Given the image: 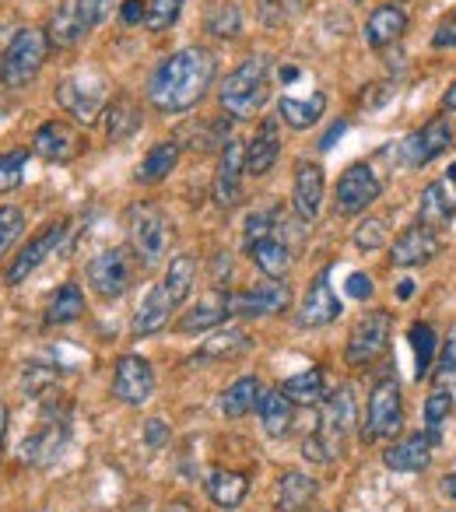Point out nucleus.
Instances as JSON below:
<instances>
[{
  "label": "nucleus",
  "mask_w": 456,
  "mask_h": 512,
  "mask_svg": "<svg viewBox=\"0 0 456 512\" xmlns=\"http://www.w3.org/2000/svg\"><path fill=\"white\" fill-rule=\"evenodd\" d=\"M113 4L116 0H71L67 8H60L57 15H53L50 32H46V36H50V46H57V50H71V46L81 43L95 25L106 22L109 11H113Z\"/></svg>",
  "instance_id": "nucleus-5"
},
{
  "label": "nucleus",
  "mask_w": 456,
  "mask_h": 512,
  "mask_svg": "<svg viewBox=\"0 0 456 512\" xmlns=\"http://www.w3.org/2000/svg\"><path fill=\"white\" fill-rule=\"evenodd\" d=\"M144 442H148V449H162L169 442V425L162 418H148L144 421Z\"/></svg>",
  "instance_id": "nucleus-49"
},
{
  "label": "nucleus",
  "mask_w": 456,
  "mask_h": 512,
  "mask_svg": "<svg viewBox=\"0 0 456 512\" xmlns=\"http://www.w3.org/2000/svg\"><path fill=\"white\" fill-rule=\"evenodd\" d=\"M271 235V214L267 211H253L250 218H246V249L253 246V242L267 239Z\"/></svg>",
  "instance_id": "nucleus-48"
},
{
  "label": "nucleus",
  "mask_w": 456,
  "mask_h": 512,
  "mask_svg": "<svg viewBox=\"0 0 456 512\" xmlns=\"http://www.w3.org/2000/svg\"><path fill=\"white\" fill-rule=\"evenodd\" d=\"M134 271H137V256H130L127 249L113 246L102 249L99 256L88 260V285L99 299H120L130 285H134Z\"/></svg>",
  "instance_id": "nucleus-8"
},
{
  "label": "nucleus",
  "mask_w": 456,
  "mask_h": 512,
  "mask_svg": "<svg viewBox=\"0 0 456 512\" xmlns=\"http://www.w3.org/2000/svg\"><path fill=\"white\" fill-rule=\"evenodd\" d=\"M453 144V127H449L446 120H428L421 130H414L411 137H407L404 144H400V155H404V165H411V169H421V165H428L432 158H439L442 151Z\"/></svg>",
  "instance_id": "nucleus-16"
},
{
  "label": "nucleus",
  "mask_w": 456,
  "mask_h": 512,
  "mask_svg": "<svg viewBox=\"0 0 456 512\" xmlns=\"http://www.w3.org/2000/svg\"><path fill=\"white\" fill-rule=\"evenodd\" d=\"M449 411H453V397H449L446 390H435V393H428V400H425V425H428V432H439V425L449 418Z\"/></svg>",
  "instance_id": "nucleus-45"
},
{
  "label": "nucleus",
  "mask_w": 456,
  "mask_h": 512,
  "mask_svg": "<svg viewBox=\"0 0 456 512\" xmlns=\"http://www.w3.org/2000/svg\"><path fill=\"white\" fill-rule=\"evenodd\" d=\"M435 383H439V390L449 383H456V327L449 330V341L442 344L439 365H435Z\"/></svg>",
  "instance_id": "nucleus-47"
},
{
  "label": "nucleus",
  "mask_w": 456,
  "mask_h": 512,
  "mask_svg": "<svg viewBox=\"0 0 456 512\" xmlns=\"http://www.w3.org/2000/svg\"><path fill=\"white\" fill-rule=\"evenodd\" d=\"M155 393V369L148 358L141 355H123L113 369V397L127 407H141Z\"/></svg>",
  "instance_id": "nucleus-12"
},
{
  "label": "nucleus",
  "mask_w": 456,
  "mask_h": 512,
  "mask_svg": "<svg viewBox=\"0 0 456 512\" xmlns=\"http://www.w3.org/2000/svg\"><path fill=\"white\" fill-rule=\"evenodd\" d=\"M81 313H85V295H81V288L64 285L50 299V306H46V323H50V327H64V323L81 320Z\"/></svg>",
  "instance_id": "nucleus-39"
},
{
  "label": "nucleus",
  "mask_w": 456,
  "mask_h": 512,
  "mask_svg": "<svg viewBox=\"0 0 456 512\" xmlns=\"http://www.w3.org/2000/svg\"><path fill=\"white\" fill-rule=\"evenodd\" d=\"M348 295L351 299H369L372 295V278L369 274H362V271H355V274H348Z\"/></svg>",
  "instance_id": "nucleus-51"
},
{
  "label": "nucleus",
  "mask_w": 456,
  "mask_h": 512,
  "mask_svg": "<svg viewBox=\"0 0 456 512\" xmlns=\"http://www.w3.org/2000/svg\"><path fill=\"white\" fill-rule=\"evenodd\" d=\"M207 32L218 39H236L243 32V11H239L236 0H221L214 4L211 15H207Z\"/></svg>",
  "instance_id": "nucleus-41"
},
{
  "label": "nucleus",
  "mask_w": 456,
  "mask_h": 512,
  "mask_svg": "<svg viewBox=\"0 0 456 512\" xmlns=\"http://www.w3.org/2000/svg\"><path fill=\"white\" fill-rule=\"evenodd\" d=\"M46 57H50V36L43 29H18L8 50L0 53V85L25 88L43 71Z\"/></svg>",
  "instance_id": "nucleus-3"
},
{
  "label": "nucleus",
  "mask_w": 456,
  "mask_h": 512,
  "mask_svg": "<svg viewBox=\"0 0 456 512\" xmlns=\"http://www.w3.org/2000/svg\"><path fill=\"white\" fill-rule=\"evenodd\" d=\"M397 295H400V299H411V295H414V281H411V278H404V281H400Z\"/></svg>",
  "instance_id": "nucleus-54"
},
{
  "label": "nucleus",
  "mask_w": 456,
  "mask_h": 512,
  "mask_svg": "<svg viewBox=\"0 0 456 512\" xmlns=\"http://www.w3.org/2000/svg\"><path fill=\"white\" fill-rule=\"evenodd\" d=\"M64 439H67V425H64V421H57V425H43L36 435H32V439H25V446H22L25 460H32V463H50L53 456L60 453Z\"/></svg>",
  "instance_id": "nucleus-37"
},
{
  "label": "nucleus",
  "mask_w": 456,
  "mask_h": 512,
  "mask_svg": "<svg viewBox=\"0 0 456 512\" xmlns=\"http://www.w3.org/2000/svg\"><path fill=\"white\" fill-rule=\"evenodd\" d=\"M253 337L246 334L243 327H225L221 334H214L211 341H204L200 344V351L197 355L200 358H239V355H246V351H253Z\"/></svg>",
  "instance_id": "nucleus-36"
},
{
  "label": "nucleus",
  "mask_w": 456,
  "mask_h": 512,
  "mask_svg": "<svg viewBox=\"0 0 456 512\" xmlns=\"http://www.w3.org/2000/svg\"><path fill=\"white\" fill-rule=\"evenodd\" d=\"M390 337H393V316L386 313V309H372V313H365L362 320L351 327L344 358H348L351 369H365V365L379 362V358L386 355Z\"/></svg>",
  "instance_id": "nucleus-7"
},
{
  "label": "nucleus",
  "mask_w": 456,
  "mask_h": 512,
  "mask_svg": "<svg viewBox=\"0 0 456 512\" xmlns=\"http://www.w3.org/2000/svg\"><path fill=\"white\" fill-rule=\"evenodd\" d=\"M246 491H250V481H246V474H239V470H214V474L207 477V495H211V502L218 505V509H239Z\"/></svg>",
  "instance_id": "nucleus-32"
},
{
  "label": "nucleus",
  "mask_w": 456,
  "mask_h": 512,
  "mask_svg": "<svg viewBox=\"0 0 456 512\" xmlns=\"http://www.w3.org/2000/svg\"><path fill=\"white\" fill-rule=\"evenodd\" d=\"M432 442H435L432 432L428 435L414 432V435H407V439L393 442V446L383 453V467L393 470V474H414V470H425L428 460H432Z\"/></svg>",
  "instance_id": "nucleus-22"
},
{
  "label": "nucleus",
  "mask_w": 456,
  "mask_h": 512,
  "mask_svg": "<svg viewBox=\"0 0 456 512\" xmlns=\"http://www.w3.org/2000/svg\"><path fill=\"white\" fill-rule=\"evenodd\" d=\"M379 193H383V183H379V176L372 172V165L365 162H355L344 169V176L337 179V214H344V218H355V214H362L369 204H376Z\"/></svg>",
  "instance_id": "nucleus-10"
},
{
  "label": "nucleus",
  "mask_w": 456,
  "mask_h": 512,
  "mask_svg": "<svg viewBox=\"0 0 456 512\" xmlns=\"http://www.w3.org/2000/svg\"><path fill=\"white\" fill-rule=\"evenodd\" d=\"M281 116H267L260 123V130L253 134V141L246 144V176L260 179L278 165L281 158V127H278Z\"/></svg>",
  "instance_id": "nucleus-20"
},
{
  "label": "nucleus",
  "mask_w": 456,
  "mask_h": 512,
  "mask_svg": "<svg viewBox=\"0 0 456 512\" xmlns=\"http://www.w3.org/2000/svg\"><path fill=\"white\" fill-rule=\"evenodd\" d=\"M141 123H144V113H141V106H137L134 95H116V99L106 106V137L113 144L134 137L137 130H141Z\"/></svg>",
  "instance_id": "nucleus-26"
},
{
  "label": "nucleus",
  "mask_w": 456,
  "mask_h": 512,
  "mask_svg": "<svg viewBox=\"0 0 456 512\" xmlns=\"http://www.w3.org/2000/svg\"><path fill=\"white\" fill-rule=\"evenodd\" d=\"M442 239L435 232H428L425 225H414L407 232H400L390 246V264L393 267H421L432 256H439Z\"/></svg>",
  "instance_id": "nucleus-19"
},
{
  "label": "nucleus",
  "mask_w": 456,
  "mask_h": 512,
  "mask_svg": "<svg viewBox=\"0 0 456 512\" xmlns=\"http://www.w3.org/2000/svg\"><path fill=\"white\" fill-rule=\"evenodd\" d=\"M22 228H25L22 207H0V256L8 253L11 242L22 235Z\"/></svg>",
  "instance_id": "nucleus-44"
},
{
  "label": "nucleus",
  "mask_w": 456,
  "mask_h": 512,
  "mask_svg": "<svg viewBox=\"0 0 456 512\" xmlns=\"http://www.w3.org/2000/svg\"><path fill=\"white\" fill-rule=\"evenodd\" d=\"M225 320H228V295L221 292V288H211V292L179 320V330H183V334H204V330L218 327V323H225Z\"/></svg>",
  "instance_id": "nucleus-25"
},
{
  "label": "nucleus",
  "mask_w": 456,
  "mask_h": 512,
  "mask_svg": "<svg viewBox=\"0 0 456 512\" xmlns=\"http://www.w3.org/2000/svg\"><path fill=\"white\" fill-rule=\"evenodd\" d=\"M432 46H435V50H446V46L453 50V46H456V18H446V22L435 29Z\"/></svg>",
  "instance_id": "nucleus-52"
},
{
  "label": "nucleus",
  "mask_w": 456,
  "mask_h": 512,
  "mask_svg": "<svg viewBox=\"0 0 456 512\" xmlns=\"http://www.w3.org/2000/svg\"><path fill=\"white\" fill-rule=\"evenodd\" d=\"M407 32V15L397 8V4H383V8H376L369 15V22H365V43L372 46V50H383V46H393L400 36Z\"/></svg>",
  "instance_id": "nucleus-24"
},
{
  "label": "nucleus",
  "mask_w": 456,
  "mask_h": 512,
  "mask_svg": "<svg viewBox=\"0 0 456 512\" xmlns=\"http://www.w3.org/2000/svg\"><path fill=\"white\" fill-rule=\"evenodd\" d=\"M67 232H71V221H53V225H46L43 232H39L36 239H32L29 246L15 256V264L8 267L4 281L15 288V285H22L25 278H32V274H36L50 256H57V249L64 246V239H67Z\"/></svg>",
  "instance_id": "nucleus-11"
},
{
  "label": "nucleus",
  "mask_w": 456,
  "mask_h": 512,
  "mask_svg": "<svg viewBox=\"0 0 456 512\" xmlns=\"http://www.w3.org/2000/svg\"><path fill=\"white\" fill-rule=\"evenodd\" d=\"M0 453H4V439H0Z\"/></svg>",
  "instance_id": "nucleus-58"
},
{
  "label": "nucleus",
  "mask_w": 456,
  "mask_h": 512,
  "mask_svg": "<svg viewBox=\"0 0 456 512\" xmlns=\"http://www.w3.org/2000/svg\"><path fill=\"white\" fill-rule=\"evenodd\" d=\"M344 127H348V123H337V127L330 130V134H327V137H323V141H320V148H323V151H327V148H334V141H337V137L344 134Z\"/></svg>",
  "instance_id": "nucleus-53"
},
{
  "label": "nucleus",
  "mask_w": 456,
  "mask_h": 512,
  "mask_svg": "<svg viewBox=\"0 0 456 512\" xmlns=\"http://www.w3.org/2000/svg\"><path fill=\"white\" fill-rule=\"evenodd\" d=\"M330 274H334V267H323V271L313 278L306 299H302L299 327H309V330H313V327H327V323H334L337 316L344 313L341 299H337L334 288H330Z\"/></svg>",
  "instance_id": "nucleus-17"
},
{
  "label": "nucleus",
  "mask_w": 456,
  "mask_h": 512,
  "mask_svg": "<svg viewBox=\"0 0 456 512\" xmlns=\"http://www.w3.org/2000/svg\"><path fill=\"white\" fill-rule=\"evenodd\" d=\"M449 183H453V186H456V162H453V165H449Z\"/></svg>",
  "instance_id": "nucleus-57"
},
{
  "label": "nucleus",
  "mask_w": 456,
  "mask_h": 512,
  "mask_svg": "<svg viewBox=\"0 0 456 512\" xmlns=\"http://www.w3.org/2000/svg\"><path fill=\"white\" fill-rule=\"evenodd\" d=\"M267 78H271V60L267 57H250L228 74L221 85L218 99L232 120H253L267 102Z\"/></svg>",
  "instance_id": "nucleus-2"
},
{
  "label": "nucleus",
  "mask_w": 456,
  "mask_h": 512,
  "mask_svg": "<svg viewBox=\"0 0 456 512\" xmlns=\"http://www.w3.org/2000/svg\"><path fill=\"white\" fill-rule=\"evenodd\" d=\"M81 148H85V137L67 120L43 123V127L36 130V137H32V151H36L39 158H46V162H57V165L74 162V158L81 155Z\"/></svg>",
  "instance_id": "nucleus-15"
},
{
  "label": "nucleus",
  "mask_w": 456,
  "mask_h": 512,
  "mask_svg": "<svg viewBox=\"0 0 456 512\" xmlns=\"http://www.w3.org/2000/svg\"><path fill=\"white\" fill-rule=\"evenodd\" d=\"M25 169H29V151L15 148V151H0V193H11L22 186Z\"/></svg>",
  "instance_id": "nucleus-42"
},
{
  "label": "nucleus",
  "mask_w": 456,
  "mask_h": 512,
  "mask_svg": "<svg viewBox=\"0 0 456 512\" xmlns=\"http://www.w3.org/2000/svg\"><path fill=\"white\" fill-rule=\"evenodd\" d=\"M243 176H246V144L243 141H225L218 155V172H214V204L221 211L236 207L243 197Z\"/></svg>",
  "instance_id": "nucleus-13"
},
{
  "label": "nucleus",
  "mask_w": 456,
  "mask_h": 512,
  "mask_svg": "<svg viewBox=\"0 0 456 512\" xmlns=\"http://www.w3.org/2000/svg\"><path fill=\"white\" fill-rule=\"evenodd\" d=\"M183 4L186 0H148V18H144V25H148L151 32H169L172 25L179 22V15H183Z\"/></svg>",
  "instance_id": "nucleus-43"
},
{
  "label": "nucleus",
  "mask_w": 456,
  "mask_h": 512,
  "mask_svg": "<svg viewBox=\"0 0 456 512\" xmlns=\"http://www.w3.org/2000/svg\"><path fill=\"white\" fill-rule=\"evenodd\" d=\"M214 78H218V57L204 46H183L155 67L148 99L158 113H186L204 99Z\"/></svg>",
  "instance_id": "nucleus-1"
},
{
  "label": "nucleus",
  "mask_w": 456,
  "mask_h": 512,
  "mask_svg": "<svg viewBox=\"0 0 456 512\" xmlns=\"http://www.w3.org/2000/svg\"><path fill=\"white\" fill-rule=\"evenodd\" d=\"M323 190H327V179L316 162H299L295 165V183H292V204L295 214L302 221H313L323 207Z\"/></svg>",
  "instance_id": "nucleus-21"
},
{
  "label": "nucleus",
  "mask_w": 456,
  "mask_h": 512,
  "mask_svg": "<svg viewBox=\"0 0 456 512\" xmlns=\"http://www.w3.org/2000/svg\"><path fill=\"white\" fill-rule=\"evenodd\" d=\"M57 102L78 123H92L109 102V81L99 71H74L57 85Z\"/></svg>",
  "instance_id": "nucleus-6"
},
{
  "label": "nucleus",
  "mask_w": 456,
  "mask_h": 512,
  "mask_svg": "<svg viewBox=\"0 0 456 512\" xmlns=\"http://www.w3.org/2000/svg\"><path fill=\"white\" fill-rule=\"evenodd\" d=\"M355 246L372 253V249H383L386 246V228L379 218H365L362 225L355 228Z\"/></svg>",
  "instance_id": "nucleus-46"
},
{
  "label": "nucleus",
  "mask_w": 456,
  "mask_h": 512,
  "mask_svg": "<svg viewBox=\"0 0 456 512\" xmlns=\"http://www.w3.org/2000/svg\"><path fill=\"white\" fill-rule=\"evenodd\" d=\"M278 390L285 393L292 404H316V400H323V372L306 369V372H299V376H288Z\"/></svg>",
  "instance_id": "nucleus-40"
},
{
  "label": "nucleus",
  "mask_w": 456,
  "mask_h": 512,
  "mask_svg": "<svg viewBox=\"0 0 456 512\" xmlns=\"http://www.w3.org/2000/svg\"><path fill=\"white\" fill-rule=\"evenodd\" d=\"M411 351H414V379H428L432 376V362H435V348H439V337H435L432 323H414L411 327Z\"/></svg>",
  "instance_id": "nucleus-38"
},
{
  "label": "nucleus",
  "mask_w": 456,
  "mask_h": 512,
  "mask_svg": "<svg viewBox=\"0 0 456 512\" xmlns=\"http://www.w3.org/2000/svg\"><path fill=\"white\" fill-rule=\"evenodd\" d=\"M288 306H292V288H288L285 281H271V285L228 295V316H246V320L278 316V313H285Z\"/></svg>",
  "instance_id": "nucleus-14"
},
{
  "label": "nucleus",
  "mask_w": 456,
  "mask_h": 512,
  "mask_svg": "<svg viewBox=\"0 0 456 512\" xmlns=\"http://www.w3.org/2000/svg\"><path fill=\"white\" fill-rule=\"evenodd\" d=\"M323 113H327V95L323 92H313L309 99H292V95H285V99L278 102V116L292 130L316 127V123L323 120Z\"/></svg>",
  "instance_id": "nucleus-30"
},
{
  "label": "nucleus",
  "mask_w": 456,
  "mask_h": 512,
  "mask_svg": "<svg viewBox=\"0 0 456 512\" xmlns=\"http://www.w3.org/2000/svg\"><path fill=\"white\" fill-rule=\"evenodd\" d=\"M176 302L169 299V292L162 288V281L158 285H151V292L144 295V302L137 306L134 313V323H130V330H134V337H151L158 334V330L169 323V316L176 313Z\"/></svg>",
  "instance_id": "nucleus-23"
},
{
  "label": "nucleus",
  "mask_w": 456,
  "mask_h": 512,
  "mask_svg": "<svg viewBox=\"0 0 456 512\" xmlns=\"http://www.w3.org/2000/svg\"><path fill=\"white\" fill-rule=\"evenodd\" d=\"M316 498V481L302 470H285L278 477V512H302Z\"/></svg>",
  "instance_id": "nucleus-31"
},
{
  "label": "nucleus",
  "mask_w": 456,
  "mask_h": 512,
  "mask_svg": "<svg viewBox=\"0 0 456 512\" xmlns=\"http://www.w3.org/2000/svg\"><path fill=\"white\" fill-rule=\"evenodd\" d=\"M355 4H362V0H355Z\"/></svg>",
  "instance_id": "nucleus-59"
},
{
  "label": "nucleus",
  "mask_w": 456,
  "mask_h": 512,
  "mask_svg": "<svg viewBox=\"0 0 456 512\" xmlns=\"http://www.w3.org/2000/svg\"><path fill=\"white\" fill-rule=\"evenodd\" d=\"M442 491H446V495H449V498H456V474L442 477Z\"/></svg>",
  "instance_id": "nucleus-55"
},
{
  "label": "nucleus",
  "mask_w": 456,
  "mask_h": 512,
  "mask_svg": "<svg viewBox=\"0 0 456 512\" xmlns=\"http://www.w3.org/2000/svg\"><path fill=\"white\" fill-rule=\"evenodd\" d=\"M179 141H158L148 148V155H144V162L137 165V179L141 183H158V179H165L172 169L179 165Z\"/></svg>",
  "instance_id": "nucleus-35"
},
{
  "label": "nucleus",
  "mask_w": 456,
  "mask_h": 512,
  "mask_svg": "<svg viewBox=\"0 0 456 512\" xmlns=\"http://www.w3.org/2000/svg\"><path fill=\"white\" fill-rule=\"evenodd\" d=\"M246 253L253 256V264H257L271 281H281L288 271H292V249H288V242H281L278 235H267V239L253 242Z\"/></svg>",
  "instance_id": "nucleus-29"
},
{
  "label": "nucleus",
  "mask_w": 456,
  "mask_h": 512,
  "mask_svg": "<svg viewBox=\"0 0 456 512\" xmlns=\"http://www.w3.org/2000/svg\"><path fill=\"white\" fill-rule=\"evenodd\" d=\"M127 232L130 246L141 267H158L162 264L165 249H169V221L158 207L151 204H134L127 211Z\"/></svg>",
  "instance_id": "nucleus-4"
},
{
  "label": "nucleus",
  "mask_w": 456,
  "mask_h": 512,
  "mask_svg": "<svg viewBox=\"0 0 456 512\" xmlns=\"http://www.w3.org/2000/svg\"><path fill=\"white\" fill-rule=\"evenodd\" d=\"M442 106H446V109H456V81L449 85V92L442 95Z\"/></svg>",
  "instance_id": "nucleus-56"
},
{
  "label": "nucleus",
  "mask_w": 456,
  "mask_h": 512,
  "mask_svg": "<svg viewBox=\"0 0 456 512\" xmlns=\"http://www.w3.org/2000/svg\"><path fill=\"white\" fill-rule=\"evenodd\" d=\"M260 393H264V386H260L257 376L236 379V383L221 393V400H218L221 414H225V418H246V414L260 404Z\"/></svg>",
  "instance_id": "nucleus-33"
},
{
  "label": "nucleus",
  "mask_w": 456,
  "mask_h": 512,
  "mask_svg": "<svg viewBox=\"0 0 456 512\" xmlns=\"http://www.w3.org/2000/svg\"><path fill=\"white\" fill-rule=\"evenodd\" d=\"M193 285H197V260H193L190 253L172 256L169 271H165V278H162V288L169 292V299L176 302V306H183V302L190 299Z\"/></svg>",
  "instance_id": "nucleus-34"
},
{
  "label": "nucleus",
  "mask_w": 456,
  "mask_h": 512,
  "mask_svg": "<svg viewBox=\"0 0 456 512\" xmlns=\"http://www.w3.org/2000/svg\"><path fill=\"white\" fill-rule=\"evenodd\" d=\"M453 200L446 197V186L442 183H428L425 190H421V204H418V225H425L428 232H446L449 225H453Z\"/></svg>",
  "instance_id": "nucleus-27"
},
{
  "label": "nucleus",
  "mask_w": 456,
  "mask_h": 512,
  "mask_svg": "<svg viewBox=\"0 0 456 512\" xmlns=\"http://www.w3.org/2000/svg\"><path fill=\"white\" fill-rule=\"evenodd\" d=\"M404 425V404H400V386L397 379H379L369 393V414H365L362 439L379 442L393 439Z\"/></svg>",
  "instance_id": "nucleus-9"
},
{
  "label": "nucleus",
  "mask_w": 456,
  "mask_h": 512,
  "mask_svg": "<svg viewBox=\"0 0 456 512\" xmlns=\"http://www.w3.org/2000/svg\"><path fill=\"white\" fill-rule=\"evenodd\" d=\"M351 425H355V397H351L348 386H341V390H334L327 397V407H323V425L316 435H320V439L327 442L337 456H341L344 435L351 432Z\"/></svg>",
  "instance_id": "nucleus-18"
},
{
  "label": "nucleus",
  "mask_w": 456,
  "mask_h": 512,
  "mask_svg": "<svg viewBox=\"0 0 456 512\" xmlns=\"http://www.w3.org/2000/svg\"><path fill=\"white\" fill-rule=\"evenodd\" d=\"M260 425H264V432L271 435V439H281V435L292 432V421H295V404L285 397L281 390H267L260 393Z\"/></svg>",
  "instance_id": "nucleus-28"
},
{
  "label": "nucleus",
  "mask_w": 456,
  "mask_h": 512,
  "mask_svg": "<svg viewBox=\"0 0 456 512\" xmlns=\"http://www.w3.org/2000/svg\"><path fill=\"white\" fill-rule=\"evenodd\" d=\"M123 25H141L148 18V0H123L120 4Z\"/></svg>",
  "instance_id": "nucleus-50"
}]
</instances>
